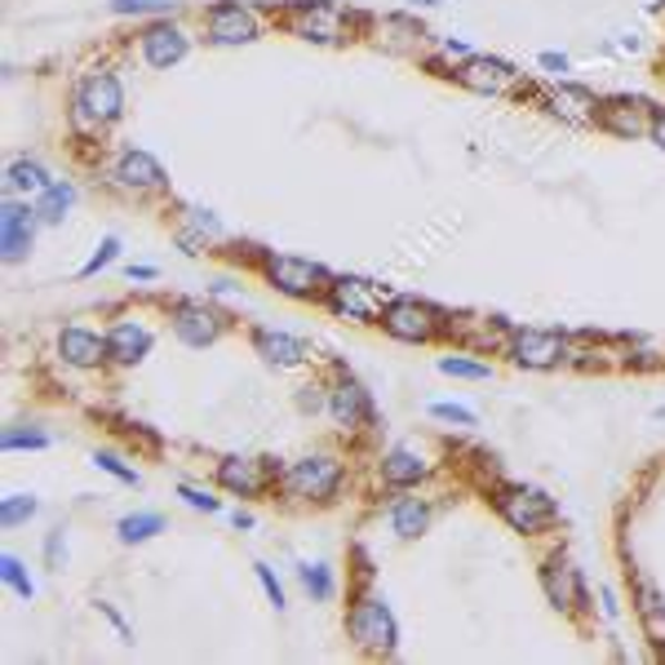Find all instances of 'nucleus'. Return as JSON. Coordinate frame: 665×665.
Here are the masks:
<instances>
[{
	"label": "nucleus",
	"mask_w": 665,
	"mask_h": 665,
	"mask_svg": "<svg viewBox=\"0 0 665 665\" xmlns=\"http://www.w3.org/2000/svg\"><path fill=\"white\" fill-rule=\"evenodd\" d=\"M209 5H214V0H209Z\"/></svg>",
	"instance_id": "nucleus-53"
},
{
	"label": "nucleus",
	"mask_w": 665,
	"mask_h": 665,
	"mask_svg": "<svg viewBox=\"0 0 665 665\" xmlns=\"http://www.w3.org/2000/svg\"><path fill=\"white\" fill-rule=\"evenodd\" d=\"M107 347H111V364L120 368H133V364H143L156 347V332L143 324V319H133V315H120L111 328H107Z\"/></svg>",
	"instance_id": "nucleus-22"
},
{
	"label": "nucleus",
	"mask_w": 665,
	"mask_h": 665,
	"mask_svg": "<svg viewBox=\"0 0 665 665\" xmlns=\"http://www.w3.org/2000/svg\"><path fill=\"white\" fill-rule=\"evenodd\" d=\"M426 528H431V506L422 497H399L390 506V532H395V537L413 542V537H422Z\"/></svg>",
	"instance_id": "nucleus-29"
},
{
	"label": "nucleus",
	"mask_w": 665,
	"mask_h": 665,
	"mask_svg": "<svg viewBox=\"0 0 665 665\" xmlns=\"http://www.w3.org/2000/svg\"><path fill=\"white\" fill-rule=\"evenodd\" d=\"M604 617H617V594L604 590Z\"/></svg>",
	"instance_id": "nucleus-51"
},
{
	"label": "nucleus",
	"mask_w": 665,
	"mask_h": 665,
	"mask_svg": "<svg viewBox=\"0 0 665 665\" xmlns=\"http://www.w3.org/2000/svg\"><path fill=\"white\" fill-rule=\"evenodd\" d=\"M186 53H191V36L173 19H152L138 32V58L152 66V72H169V66H178Z\"/></svg>",
	"instance_id": "nucleus-14"
},
{
	"label": "nucleus",
	"mask_w": 665,
	"mask_h": 665,
	"mask_svg": "<svg viewBox=\"0 0 665 665\" xmlns=\"http://www.w3.org/2000/svg\"><path fill=\"white\" fill-rule=\"evenodd\" d=\"M169 328L182 347L205 351L227 332V315L205 298H178V302H169Z\"/></svg>",
	"instance_id": "nucleus-8"
},
{
	"label": "nucleus",
	"mask_w": 665,
	"mask_h": 665,
	"mask_svg": "<svg viewBox=\"0 0 665 665\" xmlns=\"http://www.w3.org/2000/svg\"><path fill=\"white\" fill-rule=\"evenodd\" d=\"M49 182H53L49 169H45L40 160H32V156L10 160V169H5V191H10V195H23V200H36Z\"/></svg>",
	"instance_id": "nucleus-28"
},
{
	"label": "nucleus",
	"mask_w": 665,
	"mask_h": 665,
	"mask_svg": "<svg viewBox=\"0 0 665 665\" xmlns=\"http://www.w3.org/2000/svg\"><path fill=\"white\" fill-rule=\"evenodd\" d=\"M124 116V85L111 66H94L72 89V129L81 138H102V133Z\"/></svg>",
	"instance_id": "nucleus-1"
},
{
	"label": "nucleus",
	"mask_w": 665,
	"mask_h": 665,
	"mask_svg": "<svg viewBox=\"0 0 665 665\" xmlns=\"http://www.w3.org/2000/svg\"><path fill=\"white\" fill-rule=\"evenodd\" d=\"M76 200H81V191H76V182H66V178H53L36 200H32V209H36V218H40V227H62L66 218H72V209H76Z\"/></svg>",
	"instance_id": "nucleus-24"
},
{
	"label": "nucleus",
	"mask_w": 665,
	"mask_h": 665,
	"mask_svg": "<svg viewBox=\"0 0 665 665\" xmlns=\"http://www.w3.org/2000/svg\"><path fill=\"white\" fill-rule=\"evenodd\" d=\"M94 466H98V471H107L111 480H120V484H143L138 471H133V466H124L116 452H94Z\"/></svg>",
	"instance_id": "nucleus-38"
},
{
	"label": "nucleus",
	"mask_w": 665,
	"mask_h": 665,
	"mask_svg": "<svg viewBox=\"0 0 665 665\" xmlns=\"http://www.w3.org/2000/svg\"><path fill=\"white\" fill-rule=\"evenodd\" d=\"M328 413L342 431H355V426H368L373 422V399L368 390L351 377V373H338V382L328 386Z\"/></svg>",
	"instance_id": "nucleus-20"
},
{
	"label": "nucleus",
	"mask_w": 665,
	"mask_h": 665,
	"mask_svg": "<svg viewBox=\"0 0 665 665\" xmlns=\"http://www.w3.org/2000/svg\"><path fill=\"white\" fill-rule=\"evenodd\" d=\"M431 418L452 422V426H475V413H471V409H461V404H444V399H435V404H431Z\"/></svg>",
	"instance_id": "nucleus-40"
},
{
	"label": "nucleus",
	"mask_w": 665,
	"mask_h": 665,
	"mask_svg": "<svg viewBox=\"0 0 665 665\" xmlns=\"http://www.w3.org/2000/svg\"><path fill=\"white\" fill-rule=\"evenodd\" d=\"M262 32H266V23L249 0H214L205 10V45H214V49L253 45V40H262Z\"/></svg>",
	"instance_id": "nucleus-6"
},
{
	"label": "nucleus",
	"mask_w": 665,
	"mask_h": 665,
	"mask_svg": "<svg viewBox=\"0 0 665 665\" xmlns=\"http://www.w3.org/2000/svg\"><path fill=\"white\" fill-rule=\"evenodd\" d=\"M98 613H102V617H107V621H111V626H116V630H120V634H124V639H129V626H124V621H120V613H116V608H111V604H98Z\"/></svg>",
	"instance_id": "nucleus-49"
},
{
	"label": "nucleus",
	"mask_w": 665,
	"mask_h": 665,
	"mask_svg": "<svg viewBox=\"0 0 665 665\" xmlns=\"http://www.w3.org/2000/svg\"><path fill=\"white\" fill-rule=\"evenodd\" d=\"M452 81L461 89H471L480 98H523L532 85L519 66H510L506 58H493V53H471L452 66Z\"/></svg>",
	"instance_id": "nucleus-4"
},
{
	"label": "nucleus",
	"mask_w": 665,
	"mask_h": 665,
	"mask_svg": "<svg viewBox=\"0 0 665 665\" xmlns=\"http://www.w3.org/2000/svg\"><path fill=\"white\" fill-rule=\"evenodd\" d=\"M249 342H253V351L271 364V368H302V364H311V347L302 342V338H293V332H285V328H266V324H257L253 332H249Z\"/></svg>",
	"instance_id": "nucleus-21"
},
{
	"label": "nucleus",
	"mask_w": 665,
	"mask_h": 665,
	"mask_svg": "<svg viewBox=\"0 0 665 665\" xmlns=\"http://www.w3.org/2000/svg\"><path fill=\"white\" fill-rule=\"evenodd\" d=\"M338 484H342V461H332L328 452L302 457L280 475V488L289 497H302V501H328L332 493H338Z\"/></svg>",
	"instance_id": "nucleus-12"
},
{
	"label": "nucleus",
	"mask_w": 665,
	"mask_h": 665,
	"mask_svg": "<svg viewBox=\"0 0 665 665\" xmlns=\"http://www.w3.org/2000/svg\"><path fill=\"white\" fill-rule=\"evenodd\" d=\"M107 178H111L124 195H156V191H169L165 165H160L152 152H143V147H124V152L116 156V165H111Z\"/></svg>",
	"instance_id": "nucleus-15"
},
{
	"label": "nucleus",
	"mask_w": 665,
	"mask_h": 665,
	"mask_svg": "<svg viewBox=\"0 0 665 665\" xmlns=\"http://www.w3.org/2000/svg\"><path fill=\"white\" fill-rule=\"evenodd\" d=\"M471 53H475V49L466 45V40H444V45H439V58H444V62H452V66H457L461 58H471ZM448 76H452V72H448Z\"/></svg>",
	"instance_id": "nucleus-47"
},
{
	"label": "nucleus",
	"mask_w": 665,
	"mask_h": 665,
	"mask_svg": "<svg viewBox=\"0 0 665 665\" xmlns=\"http://www.w3.org/2000/svg\"><path fill=\"white\" fill-rule=\"evenodd\" d=\"M377 45L390 53H418L426 45V27L413 14H386L377 23Z\"/></svg>",
	"instance_id": "nucleus-26"
},
{
	"label": "nucleus",
	"mask_w": 665,
	"mask_h": 665,
	"mask_svg": "<svg viewBox=\"0 0 665 665\" xmlns=\"http://www.w3.org/2000/svg\"><path fill=\"white\" fill-rule=\"evenodd\" d=\"M280 27L306 45H342L351 32V14L338 0H293L280 14Z\"/></svg>",
	"instance_id": "nucleus-3"
},
{
	"label": "nucleus",
	"mask_w": 665,
	"mask_h": 665,
	"mask_svg": "<svg viewBox=\"0 0 665 665\" xmlns=\"http://www.w3.org/2000/svg\"><path fill=\"white\" fill-rule=\"evenodd\" d=\"M182 0H111V14L116 19H173V10Z\"/></svg>",
	"instance_id": "nucleus-31"
},
{
	"label": "nucleus",
	"mask_w": 665,
	"mask_h": 665,
	"mask_svg": "<svg viewBox=\"0 0 665 665\" xmlns=\"http://www.w3.org/2000/svg\"><path fill=\"white\" fill-rule=\"evenodd\" d=\"M218 484L227 493H240V497H257L271 484H280V471L266 457H222L218 461Z\"/></svg>",
	"instance_id": "nucleus-18"
},
{
	"label": "nucleus",
	"mask_w": 665,
	"mask_h": 665,
	"mask_svg": "<svg viewBox=\"0 0 665 665\" xmlns=\"http://www.w3.org/2000/svg\"><path fill=\"white\" fill-rule=\"evenodd\" d=\"M257 271H262V280L271 285L276 293H285V298H293V302H315V298H324V289H328V280H332L319 262L298 257V253H262V257H257Z\"/></svg>",
	"instance_id": "nucleus-2"
},
{
	"label": "nucleus",
	"mask_w": 665,
	"mask_h": 665,
	"mask_svg": "<svg viewBox=\"0 0 665 665\" xmlns=\"http://www.w3.org/2000/svg\"><path fill=\"white\" fill-rule=\"evenodd\" d=\"M116 257H120V235H102V240H98V249L89 253V262L81 266L76 276H81V280H94V276H102V271H107V266H111Z\"/></svg>",
	"instance_id": "nucleus-35"
},
{
	"label": "nucleus",
	"mask_w": 665,
	"mask_h": 665,
	"mask_svg": "<svg viewBox=\"0 0 665 665\" xmlns=\"http://www.w3.org/2000/svg\"><path fill=\"white\" fill-rule=\"evenodd\" d=\"M338 319H355V324H382V311H386V293L364 280V276H332L324 298H319Z\"/></svg>",
	"instance_id": "nucleus-7"
},
{
	"label": "nucleus",
	"mask_w": 665,
	"mask_h": 665,
	"mask_svg": "<svg viewBox=\"0 0 665 665\" xmlns=\"http://www.w3.org/2000/svg\"><path fill=\"white\" fill-rule=\"evenodd\" d=\"M382 328H386V338H395V342H413V347H418V342L444 338L452 324L444 319L439 306H431V302H422V298H390L386 311H382Z\"/></svg>",
	"instance_id": "nucleus-5"
},
{
	"label": "nucleus",
	"mask_w": 665,
	"mask_h": 665,
	"mask_svg": "<svg viewBox=\"0 0 665 665\" xmlns=\"http://www.w3.org/2000/svg\"><path fill=\"white\" fill-rule=\"evenodd\" d=\"M404 5H413V10H439V5H448V0H404Z\"/></svg>",
	"instance_id": "nucleus-50"
},
{
	"label": "nucleus",
	"mask_w": 665,
	"mask_h": 665,
	"mask_svg": "<svg viewBox=\"0 0 665 665\" xmlns=\"http://www.w3.org/2000/svg\"><path fill=\"white\" fill-rule=\"evenodd\" d=\"M347 630H351L355 648H364L373 656H390L395 652V639H399L395 613L386 608V598H377V594L355 598L351 613H347Z\"/></svg>",
	"instance_id": "nucleus-10"
},
{
	"label": "nucleus",
	"mask_w": 665,
	"mask_h": 665,
	"mask_svg": "<svg viewBox=\"0 0 665 665\" xmlns=\"http://www.w3.org/2000/svg\"><path fill=\"white\" fill-rule=\"evenodd\" d=\"M178 497H182L191 510H205V515H218V510H222L218 497H209L205 488H191V484H178Z\"/></svg>",
	"instance_id": "nucleus-39"
},
{
	"label": "nucleus",
	"mask_w": 665,
	"mask_h": 665,
	"mask_svg": "<svg viewBox=\"0 0 665 665\" xmlns=\"http://www.w3.org/2000/svg\"><path fill=\"white\" fill-rule=\"evenodd\" d=\"M298 577H302V585H306V594L315 598V604H328L332 590H338V585H332V568L328 564H302Z\"/></svg>",
	"instance_id": "nucleus-33"
},
{
	"label": "nucleus",
	"mask_w": 665,
	"mask_h": 665,
	"mask_svg": "<svg viewBox=\"0 0 665 665\" xmlns=\"http://www.w3.org/2000/svg\"><path fill=\"white\" fill-rule=\"evenodd\" d=\"M45 559H49V568H62L66 564V532L58 528V532H49V542H45Z\"/></svg>",
	"instance_id": "nucleus-45"
},
{
	"label": "nucleus",
	"mask_w": 665,
	"mask_h": 665,
	"mask_svg": "<svg viewBox=\"0 0 665 665\" xmlns=\"http://www.w3.org/2000/svg\"><path fill=\"white\" fill-rule=\"evenodd\" d=\"M0 577H5V585H10L19 598H32V594H36V585H32V577H27V568H23L19 555H0Z\"/></svg>",
	"instance_id": "nucleus-37"
},
{
	"label": "nucleus",
	"mask_w": 665,
	"mask_h": 665,
	"mask_svg": "<svg viewBox=\"0 0 665 665\" xmlns=\"http://www.w3.org/2000/svg\"><path fill=\"white\" fill-rule=\"evenodd\" d=\"M178 227H186V231H195V235H205L209 244L214 240H227V227L218 222V214H209V209H182V222Z\"/></svg>",
	"instance_id": "nucleus-34"
},
{
	"label": "nucleus",
	"mask_w": 665,
	"mask_h": 665,
	"mask_svg": "<svg viewBox=\"0 0 665 665\" xmlns=\"http://www.w3.org/2000/svg\"><path fill=\"white\" fill-rule=\"evenodd\" d=\"M431 475V466H426V457L418 452V448H390L386 457H382V480L390 484V488H413V484H422Z\"/></svg>",
	"instance_id": "nucleus-25"
},
{
	"label": "nucleus",
	"mask_w": 665,
	"mask_h": 665,
	"mask_svg": "<svg viewBox=\"0 0 665 665\" xmlns=\"http://www.w3.org/2000/svg\"><path fill=\"white\" fill-rule=\"evenodd\" d=\"M124 276L138 280V285H147V280H156L160 271H156V266H147V262H138V266H124Z\"/></svg>",
	"instance_id": "nucleus-48"
},
{
	"label": "nucleus",
	"mask_w": 665,
	"mask_h": 665,
	"mask_svg": "<svg viewBox=\"0 0 665 665\" xmlns=\"http://www.w3.org/2000/svg\"><path fill=\"white\" fill-rule=\"evenodd\" d=\"M537 66H542V72H551L555 81H564V76H568V66H572V58L559 53V49H542V53H537Z\"/></svg>",
	"instance_id": "nucleus-44"
},
{
	"label": "nucleus",
	"mask_w": 665,
	"mask_h": 665,
	"mask_svg": "<svg viewBox=\"0 0 665 665\" xmlns=\"http://www.w3.org/2000/svg\"><path fill=\"white\" fill-rule=\"evenodd\" d=\"M542 585H546V598L564 613H577L585 604V585H581V572L568 564V559H551L542 568Z\"/></svg>",
	"instance_id": "nucleus-23"
},
{
	"label": "nucleus",
	"mask_w": 665,
	"mask_h": 665,
	"mask_svg": "<svg viewBox=\"0 0 665 665\" xmlns=\"http://www.w3.org/2000/svg\"><path fill=\"white\" fill-rule=\"evenodd\" d=\"M298 409H302V413H319V409H328V386H319V382L302 386V390H298Z\"/></svg>",
	"instance_id": "nucleus-42"
},
{
	"label": "nucleus",
	"mask_w": 665,
	"mask_h": 665,
	"mask_svg": "<svg viewBox=\"0 0 665 665\" xmlns=\"http://www.w3.org/2000/svg\"><path fill=\"white\" fill-rule=\"evenodd\" d=\"M58 360L72 364V368H102V364H111L107 332L85 328V324H66L58 332Z\"/></svg>",
	"instance_id": "nucleus-19"
},
{
	"label": "nucleus",
	"mask_w": 665,
	"mask_h": 665,
	"mask_svg": "<svg viewBox=\"0 0 665 665\" xmlns=\"http://www.w3.org/2000/svg\"><path fill=\"white\" fill-rule=\"evenodd\" d=\"M634 613H639V621H643V634H648L656 648H665V598H661V590H656L652 581H639V585H634Z\"/></svg>",
	"instance_id": "nucleus-27"
},
{
	"label": "nucleus",
	"mask_w": 665,
	"mask_h": 665,
	"mask_svg": "<svg viewBox=\"0 0 665 665\" xmlns=\"http://www.w3.org/2000/svg\"><path fill=\"white\" fill-rule=\"evenodd\" d=\"M253 572H257V581H262V590H266V598H271L276 608H285V585H280V577L266 568V564H253Z\"/></svg>",
	"instance_id": "nucleus-43"
},
{
	"label": "nucleus",
	"mask_w": 665,
	"mask_h": 665,
	"mask_svg": "<svg viewBox=\"0 0 665 665\" xmlns=\"http://www.w3.org/2000/svg\"><path fill=\"white\" fill-rule=\"evenodd\" d=\"M5 452H14V448H49V435L45 431H5Z\"/></svg>",
	"instance_id": "nucleus-41"
},
{
	"label": "nucleus",
	"mask_w": 665,
	"mask_h": 665,
	"mask_svg": "<svg viewBox=\"0 0 665 665\" xmlns=\"http://www.w3.org/2000/svg\"><path fill=\"white\" fill-rule=\"evenodd\" d=\"M648 116H652V102L639 98V94H613V98H598V120L594 129L613 133V138H648Z\"/></svg>",
	"instance_id": "nucleus-16"
},
{
	"label": "nucleus",
	"mask_w": 665,
	"mask_h": 665,
	"mask_svg": "<svg viewBox=\"0 0 665 665\" xmlns=\"http://www.w3.org/2000/svg\"><path fill=\"white\" fill-rule=\"evenodd\" d=\"M36 231H40V218L32 209V200H23V195H5V200H0V257H5L10 266L32 257Z\"/></svg>",
	"instance_id": "nucleus-13"
},
{
	"label": "nucleus",
	"mask_w": 665,
	"mask_h": 665,
	"mask_svg": "<svg viewBox=\"0 0 665 665\" xmlns=\"http://www.w3.org/2000/svg\"><path fill=\"white\" fill-rule=\"evenodd\" d=\"M40 510V501L32 493H10V497H0V528H23L32 523Z\"/></svg>",
	"instance_id": "nucleus-32"
},
{
	"label": "nucleus",
	"mask_w": 665,
	"mask_h": 665,
	"mask_svg": "<svg viewBox=\"0 0 665 665\" xmlns=\"http://www.w3.org/2000/svg\"><path fill=\"white\" fill-rule=\"evenodd\" d=\"M542 111L568 129H590L598 120V94L585 89V85H572V81H559L542 94Z\"/></svg>",
	"instance_id": "nucleus-17"
},
{
	"label": "nucleus",
	"mask_w": 665,
	"mask_h": 665,
	"mask_svg": "<svg viewBox=\"0 0 665 665\" xmlns=\"http://www.w3.org/2000/svg\"><path fill=\"white\" fill-rule=\"evenodd\" d=\"M506 355L519 368L546 373V368L568 364V338H564V332H555V328H510Z\"/></svg>",
	"instance_id": "nucleus-11"
},
{
	"label": "nucleus",
	"mask_w": 665,
	"mask_h": 665,
	"mask_svg": "<svg viewBox=\"0 0 665 665\" xmlns=\"http://www.w3.org/2000/svg\"><path fill=\"white\" fill-rule=\"evenodd\" d=\"M231 523H235V528H253V515H249V510H235Z\"/></svg>",
	"instance_id": "nucleus-52"
},
{
	"label": "nucleus",
	"mask_w": 665,
	"mask_h": 665,
	"mask_svg": "<svg viewBox=\"0 0 665 665\" xmlns=\"http://www.w3.org/2000/svg\"><path fill=\"white\" fill-rule=\"evenodd\" d=\"M160 532H165V515H156V510H138V515H124V519L116 523V537H120L124 546H143V542L160 537Z\"/></svg>",
	"instance_id": "nucleus-30"
},
{
	"label": "nucleus",
	"mask_w": 665,
	"mask_h": 665,
	"mask_svg": "<svg viewBox=\"0 0 665 665\" xmlns=\"http://www.w3.org/2000/svg\"><path fill=\"white\" fill-rule=\"evenodd\" d=\"M439 373H448V377H466V382H488V377H493L488 364L466 360V355H439Z\"/></svg>",
	"instance_id": "nucleus-36"
},
{
	"label": "nucleus",
	"mask_w": 665,
	"mask_h": 665,
	"mask_svg": "<svg viewBox=\"0 0 665 665\" xmlns=\"http://www.w3.org/2000/svg\"><path fill=\"white\" fill-rule=\"evenodd\" d=\"M648 143L656 152H665V107H656V102H652V116H648Z\"/></svg>",
	"instance_id": "nucleus-46"
},
{
	"label": "nucleus",
	"mask_w": 665,
	"mask_h": 665,
	"mask_svg": "<svg viewBox=\"0 0 665 665\" xmlns=\"http://www.w3.org/2000/svg\"><path fill=\"white\" fill-rule=\"evenodd\" d=\"M493 506H497V515L515 528V532H546L555 519H559V506L542 493V488H528V484H506V488H497V497H493Z\"/></svg>",
	"instance_id": "nucleus-9"
}]
</instances>
